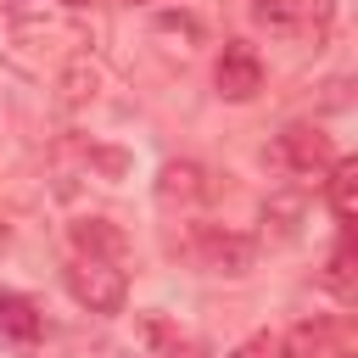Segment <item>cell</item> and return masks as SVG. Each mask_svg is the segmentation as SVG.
<instances>
[{
	"label": "cell",
	"mask_w": 358,
	"mask_h": 358,
	"mask_svg": "<svg viewBox=\"0 0 358 358\" xmlns=\"http://www.w3.org/2000/svg\"><path fill=\"white\" fill-rule=\"evenodd\" d=\"M140 336L151 341V358H179V352H185L179 330H173L168 319H157V313H145V319H140Z\"/></svg>",
	"instance_id": "cell-10"
},
{
	"label": "cell",
	"mask_w": 358,
	"mask_h": 358,
	"mask_svg": "<svg viewBox=\"0 0 358 358\" xmlns=\"http://www.w3.org/2000/svg\"><path fill=\"white\" fill-rule=\"evenodd\" d=\"M67 291L90 313H117L123 296H129V280H123V268L112 257H73L67 263Z\"/></svg>",
	"instance_id": "cell-1"
},
{
	"label": "cell",
	"mask_w": 358,
	"mask_h": 358,
	"mask_svg": "<svg viewBox=\"0 0 358 358\" xmlns=\"http://www.w3.org/2000/svg\"><path fill=\"white\" fill-rule=\"evenodd\" d=\"M213 185H207V168L201 162H168L162 168V185H157V196L162 201H201Z\"/></svg>",
	"instance_id": "cell-6"
},
{
	"label": "cell",
	"mask_w": 358,
	"mask_h": 358,
	"mask_svg": "<svg viewBox=\"0 0 358 358\" xmlns=\"http://www.w3.org/2000/svg\"><path fill=\"white\" fill-rule=\"evenodd\" d=\"M296 213H302V201H268L263 224H280V235H296Z\"/></svg>",
	"instance_id": "cell-13"
},
{
	"label": "cell",
	"mask_w": 358,
	"mask_h": 358,
	"mask_svg": "<svg viewBox=\"0 0 358 358\" xmlns=\"http://www.w3.org/2000/svg\"><path fill=\"white\" fill-rule=\"evenodd\" d=\"M213 84H218L224 101H252L263 90V56L246 39H229L224 56H218V67H213Z\"/></svg>",
	"instance_id": "cell-2"
},
{
	"label": "cell",
	"mask_w": 358,
	"mask_h": 358,
	"mask_svg": "<svg viewBox=\"0 0 358 358\" xmlns=\"http://www.w3.org/2000/svg\"><path fill=\"white\" fill-rule=\"evenodd\" d=\"M0 324L17 330V336H39V319H34V302L28 296H6L0 291Z\"/></svg>",
	"instance_id": "cell-12"
},
{
	"label": "cell",
	"mask_w": 358,
	"mask_h": 358,
	"mask_svg": "<svg viewBox=\"0 0 358 358\" xmlns=\"http://www.w3.org/2000/svg\"><path fill=\"white\" fill-rule=\"evenodd\" d=\"M324 285L341 296V302H352V241H341L336 252H330V268H324Z\"/></svg>",
	"instance_id": "cell-11"
},
{
	"label": "cell",
	"mask_w": 358,
	"mask_h": 358,
	"mask_svg": "<svg viewBox=\"0 0 358 358\" xmlns=\"http://www.w3.org/2000/svg\"><path fill=\"white\" fill-rule=\"evenodd\" d=\"M229 358H280V341H268V336H246Z\"/></svg>",
	"instance_id": "cell-14"
},
{
	"label": "cell",
	"mask_w": 358,
	"mask_h": 358,
	"mask_svg": "<svg viewBox=\"0 0 358 358\" xmlns=\"http://www.w3.org/2000/svg\"><path fill=\"white\" fill-rule=\"evenodd\" d=\"M252 17L263 28H274V34H291L302 22V0H252Z\"/></svg>",
	"instance_id": "cell-9"
},
{
	"label": "cell",
	"mask_w": 358,
	"mask_h": 358,
	"mask_svg": "<svg viewBox=\"0 0 358 358\" xmlns=\"http://www.w3.org/2000/svg\"><path fill=\"white\" fill-rule=\"evenodd\" d=\"M73 246H78V257H112V263H117L123 229H112L106 218H78V224H73Z\"/></svg>",
	"instance_id": "cell-7"
},
{
	"label": "cell",
	"mask_w": 358,
	"mask_h": 358,
	"mask_svg": "<svg viewBox=\"0 0 358 358\" xmlns=\"http://www.w3.org/2000/svg\"><path fill=\"white\" fill-rule=\"evenodd\" d=\"M56 6H84V0H56Z\"/></svg>",
	"instance_id": "cell-15"
},
{
	"label": "cell",
	"mask_w": 358,
	"mask_h": 358,
	"mask_svg": "<svg viewBox=\"0 0 358 358\" xmlns=\"http://www.w3.org/2000/svg\"><path fill=\"white\" fill-rule=\"evenodd\" d=\"M324 201H330V213H336L341 224L358 218V162H352V157H336V162H330V173H324Z\"/></svg>",
	"instance_id": "cell-5"
},
{
	"label": "cell",
	"mask_w": 358,
	"mask_h": 358,
	"mask_svg": "<svg viewBox=\"0 0 358 358\" xmlns=\"http://www.w3.org/2000/svg\"><path fill=\"white\" fill-rule=\"evenodd\" d=\"M280 358H330V324H296L280 341Z\"/></svg>",
	"instance_id": "cell-8"
},
{
	"label": "cell",
	"mask_w": 358,
	"mask_h": 358,
	"mask_svg": "<svg viewBox=\"0 0 358 358\" xmlns=\"http://www.w3.org/2000/svg\"><path fill=\"white\" fill-rule=\"evenodd\" d=\"M280 157H285V168L313 173V179H319V173H330V162H336V157H330V145H324V134H319V129H302V123L280 134Z\"/></svg>",
	"instance_id": "cell-4"
},
{
	"label": "cell",
	"mask_w": 358,
	"mask_h": 358,
	"mask_svg": "<svg viewBox=\"0 0 358 358\" xmlns=\"http://www.w3.org/2000/svg\"><path fill=\"white\" fill-rule=\"evenodd\" d=\"M196 252H201V263H207L213 274H246L252 257H257V246H252L246 235L218 229V224H196Z\"/></svg>",
	"instance_id": "cell-3"
}]
</instances>
